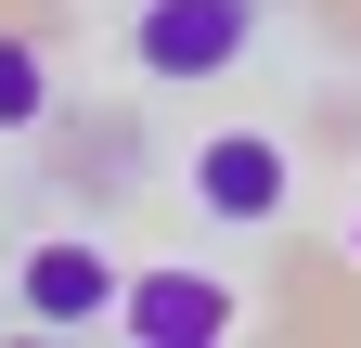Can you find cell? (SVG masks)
Listing matches in <instances>:
<instances>
[{"label": "cell", "instance_id": "obj_4", "mask_svg": "<svg viewBox=\"0 0 361 348\" xmlns=\"http://www.w3.org/2000/svg\"><path fill=\"white\" fill-rule=\"evenodd\" d=\"M284 194H297V168L271 129H219V142H194V206L207 220H284Z\"/></svg>", "mask_w": 361, "mask_h": 348}, {"label": "cell", "instance_id": "obj_3", "mask_svg": "<svg viewBox=\"0 0 361 348\" xmlns=\"http://www.w3.org/2000/svg\"><path fill=\"white\" fill-rule=\"evenodd\" d=\"M13 297H26V323H116V297H129V271L104 245H78V232H52V245H26L13 258Z\"/></svg>", "mask_w": 361, "mask_h": 348}, {"label": "cell", "instance_id": "obj_2", "mask_svg": "<svg viewBox=\"0 0 361 348\" xmlns=\"http://www.w3.org/2000/svg\"><path fill=\"white\" fill-rule=\"evenodd\" d=\"M116 323L142 335V348H219L245 310H233V284H219V271H180V258H155V271H129Z\"/></svg>", "mask_w": 361, "mask_h": 348}, {"label": "cell", "instance_id": "obj_6", "mask_svg": "<svg viewBox=\"0 0 361 348\" xmlns=\"http://www.w3.org/2000/svg\"><path fill=\"white\" fill-rule=\"evenodd\" d=\"M348 271H361V220H348Z\"/></svg>", "mask_w": 361, "mask_h": 348}, {"label": "cell", "instance_id": "obj_1", "mask_svg": "<svg viewBox=\"0 0 361 348\" xmlns=\"http://www.w3.org/2000/svg\"><path fill=\"white\" fill-rule=\"evenodd\" d=\"M245 52H258V0H142V13H129V65L168 77V91L233 77Z\"/></svg>", "mask_w": 361, "mask_h": 348}, {"label": "cell", "instance_id": "obj_5", "mask_svg": "<svg viewBox=\"0 0 361 348\" xmlns=\"http://www.w3.org/2000/svg\"><path fill=\"white\" fill-rule=\"evenodd\" d=\"M39 116H52V65L0 26V129H39Z\"/></svg>", "mask_w": 361, "mask_h": 348}]
</instances>
